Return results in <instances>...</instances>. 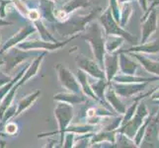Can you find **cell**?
Returning <instances> with one entry per match:
<instances>
[{
  "label": "cell",
  "instance_id": "6da1fadb",
  "mask_svg": "<svg viewBox=\"0 0 159 148\" xmlns=\"http://www.w3.org/2000/svg\"><path fill=\"white\" fill-rule=\"evenodd\" d=\"M103 12V7L96 6L92 8L87 14H77L76 12L69 15V17L63 22H57L54 24V30L63 38H69L74 35L83 33L87 25L94 21Z\"/></svg>",
  "mask_w": 159,
  "mask_h": 148
},
{
  "label": "cell",
  "instance_id": "7a4b0ae2",
  "mask_svg": "<svg viewBox=\"0 0 159 148\" xmlns=\"http://www.w3.org/2000/svg\"><path fill=\"white\" fill-rule=\"evenodd\" d=\"M83 35H80L82 39L89 43L91 46L93 54L98 64L103 68L104 56L106 54L105 49V40L106 36L101 24L97 21H92L87 25Z\"/></svg>",
  "mask_w": 159,
  "mask_h": 148
},
{
  "label": "cell",
  "instance_id": "3957f363",
  "mask_svg": "<svg viewBox=\"0 0 159 148\" xmlns=\"http://www.w3.org/2000/svg\"><path fill=\"white\" fill-rule=\"evenodd\" d=\"M98 18H99V23L101 24L102 28L104 30V33H105V36H108V35L120 36L124 38V40L131 43V45H134V46L138 45V43H139L138 37L131 35L130 33L125 31L123 27H120V23H118L113 17L111 9L109 8V6L103 11L102 14L98 16Z\"/></svg>",
  "mask_w": 159,
  "mask_h": 148
},
{
  "label": "cell",
  "instance_id": "277c9868",
  "mask_svg": "<svg viewBox=\"0 0 159 148\" xmlns=\"http://www.w3.org/2000/svg\"><path fill=\"white\" fill-rule=\"evenodd\" d=\"M54 118H56L57 125H58V131L57 132H52V133H43L39 134L38 137H40L41 135H51L54 133H59V147H61L63 137H64V132L65 128L71 123L74 118V109L72 105H69L67 103L63 102H57L56 108H54Z\"/></svg>",
  "mask_w": 159,
  "mask_h": 148
},
{
  "label": "cell",
  "instance_id": "5b68a950",
  "mask_svg": "<svg viewBox=\"0 0 159 148\" xmlns=\"http://www.w3.org/2000/svg\"><path fill=\"white\" fill-rule=\"evenodd\" d=\"M40 53L41 52L39 51H24L17 47L9 48L8 51L0 54L4 60V72L7 74L11 73L19 64L25 62L32 56H39Z\"/></svg>",
  "mask_w": 159,
  "mask_h": 148
},
{
  "label": "cell",
  "instance_id": "8992f818",
  "mask_svg": "<svg viewBox=\"0 0 159 148\" xmlns=\"http://www.w3.org/2000/svg\"><path fill=\"white\" fill-rule=\"evenodd\" d=\"M80 37V34L78 35H74L72 37H69L67 40L65 41H58L56 43L52 42H48V41H43V40H38V39H30V40H25L22 43H18L17 47L24 49V51H41V52H53V51H57L64 47L67 45L69 42L72 40L76 39V38Z\"/></svg>",
  "mask_w": 159,
  "mask_h": 148
},
{
  "label": "cell",
  "instance_id": "52a82bcc",
  "mask_svg": "<svg viewBox=\"0 0 159 148\" xmlns=\"http://www.w3.org/2000/svg\"><path fill=\"white\" fill-rule=\"evenodd\" d=\"M139 105L136 108V111L134 114V117L131 118L127 123L120 125L119 128H117V132H122L129 136V138L133 139L135 132L138 131L140 125L143 123L144 119L148 116V111L143 102L139 103Z\"/></svg>",
  "mask_w": 159,
  "mask_h": 148
},
{
  "label": "cell",
  "instance_id": "ba28073f",
  "mask_svg": "<svg viewBox=\"0 0 159 148\" xmlns=\"http://www.w3.org/2000/svg\"><path fill=\"white\" fill-rule=\"evenodd\" d=\"M56 70L57 72L58 80L63 88L66 91L74 92V93H82L79 82L76 78V75L72 73L68 67L63 64H57Z\"/></svg>",
  "mask_w": 159,
  "mask_h": 148
},
{
  "label": "cell",
  "instance_id": "9c48e42d",
  "mask_svg": "<svg viewBox=\"0 0 159 148\" xmlns=\"http://www.w3.org/2000/svg\"><path fill=\"white\" fill-rule=\"evenodd\" d=\"M75 62L77 63L78 68L85 71L91 77L96 79H106L104 69L98 64L95 59H91L85 56L84 54L78 53L75 56Z\"/></svg>",
  "mask_w": 159,
  "mask_h": 148
},
{
  "label": "cell",
  "instance_id": "30bf717a",
  "mask_svg": "<svg viewBox=\"0 0 159 148\" xmlns=\"http://www.w3.org/2000/svg\"><path fill=\"white\" fill-rule=\"evenodd\" d=\"M37 32V29L35 25L32 23V22H29L27 23L23 28H21L17 33L9 38V39L4 43V45L2 46V47L0 48V54H2L3 52H5L6 51H8L9 48L16 47L18 43H22L23 41H25L26 39H28L30 36H32L33 34H35Z\"/></svg>",
  "mask_w": 159,
  "mask_h": 148
},
{
  "label": "cell",
  "instance_id": "8fae6325",
  "mask_svg": "<svg viewBox=\"0 0 159 148\" xmlns=\"http://www.w3.org/2000/svg\"><path fill=\"white\" fill-rule=\"evenodd\" d=\"M158 10L153 8L148 14L143 16L141 18V22L143 21V24L141 27V40L140 43H143L148 41L150 36L156 31L158 26Z\"/></svg>",
  "mask_w": 159,
  "mask_h": 148
},
{
  "label": "cell",
  "instance_id": "7c38bea8",
  "mask_svg": "<svg viewBox=\"0 0 159 148\" xmlns=\"http://www.w3.org/2000/svg\"><path fill=\"white\" fill-rule=\"evenodd\" d=\"M147 83L149 82H141V83H117V82H111L114 90L120 97H131L138 94L143 90Z\"/></svg>",
  "mask_w": 159,
  "mask_h": 148
},
{
  "label": "cell",
  "instance_id": "4fadbf2b",
  "mask_svg": "<svg viewBox=\"0 0 159 148\" xmlns=\"http://www.w3.org/2000/svg\"><path fill=\"white\" fill-rule=\"evenodd\" d=\"M103 69L105 72V78L107 82L111 83L114 76L119 73V52L108 53L106 52L104 56V63H103Z\"/></svg>",
  "mask_w": 159,
  "mask_h": 148
},
{
  "label": "cell",
  "instance_id": "5bb4252c",
  "mask_svg": "<svg viewBox=\"0 0 159 148\" xmlns=\"http://www.w3.org/2000/svg\"><path fill=\"white\" fill-rule=\"evenodd\" d=\"M46 54H47V52H41V53L39 54V56H37L34 58V60H33L32 62H30L29 66L27 67L23 76H22L21 79L17 82V85L19 87L26 84L29 80H31L32 78H34L35 76L38 74V72H39V69H40V66H41L43 58H45V56H46Z\"/></svg>",
  "mask_w": 159,
  "mask_h": 148
},
{
  "label": "cell",
  "instance_id": "9a60e30c",
  "mask_svg": "<svg viewBox=\"0 0 159 148\" xmlns=\"http://www.w3.org/2000/svg\"><path fill=\"white\" fill-rule=\"evenodd\" d=\"M38 7L41 13L42 20L45 22L53 24L57 23L56 16H54V11L57 9V3L52 0H39Z\"/></svg>",
  "mask_w": 159,
  "mask_h": 148
},
{
  "label": "cell",
  "instance_id": "2e32d148",
  "mask_svg": "<svg viewBox=\"0 0 159 148\" xmlns=\"http://www.w3.org/2000/svg\"><path fill=\"white\" fill-rule=\"evenodd\" d=\"M53 100L57 102L67 103L69 105H78L87 102V96L83 93H74L70 91L59 92L53 96Z\"/></svg>",
  "mask_w": 159,
  "mask_h": 148
},
{
  "label": "cell",
  "instance_id": "e0dca14e",
  "mask_svg": "<svg viewBox=\"0 0 159 148\" xmlns=\"http://www.w3.org/2000/svg\"><path fill=\"white\" fill-rule=\"evenodd\" d=\"M105 99H106L107 103L110 105V107H111L115 112L120 114H125L127 108H125V106L123 104V102L120 101V96L117 94L116 91L114 90L111 83L108 85L107 89H106Z\"/></svg>",
  "mask_w": 159,
  "mask_h": 148
},
{
  "label": "cell",
  "instance_id": "ac0fdd59",
  "mask_svg": "<svg viewBox=\"0 0 159 148\" xmlns=\"http://www.w3.org/2000/svg\"><path fill=\"white\" fill-rule=\"evenodd\" d=\"M119 67L120 73L134 75L139 68V63L131 59L128 53L119 52Z\"/></svg>",
  "mask_w": 159,
  "mask_h": 148
},
{
  "label": "cell",
  "instance_id": "d6986e66",
  "mask_svg": "<svg viewBox=\"0 0 159 148\" xmlns=\"http://www.w3.org/2000/svg\"><path fill=\"white\" fill-rule=\"evenodd\" d=\"M125 53H128L130 57H134L144 67V69L147 72L159 76V61H154V60L147 58L140 52H125Z\"/></svg>",
  "mask_w": 159,
  "mask_h": 148
},
{
  "label": "cell",
  "instance_id": "ffe728a7",
  "mask_svg": "<svg viewBox=\"0 0 159 148\" xmlns=\"http://www.w3.org/2000/svg\"><path fill=\"white\" fill-rule=\"evenodd\" d=\"M41 94H42V92L40 90H37L35 92L31 93V94L27 95L26 97L20 99L18 103L16 104V105H17V109H16L15 118L19 117L21 114H23L25 111H27L29 108H31L33 105H34L36 101L40 98Z\"/></svg>",
  "mask_w": 159,
  "mask_h": 148
},
{
  "label": "cell",
  "instance_id": "44dd1931",
  "mask_svg": "<svg viewBox=\"0 0 159 148\" xmlns=\"http://www.w3.org/2000/svg\"><path fill=\"white\" fill-rule=\"evenodd\" d=\"M76 78H77V80L79 82V85H80L82 93H83L84 95H86L87 97L91 98L92 100H95L96 102H99L98 98L96 97V95L94 94V92H93V90L91 88L90 81L88 79V74H87L85 71H83L82 69L78 68L77 71H76Z\"/></svg>",
  "mask_w": 159,
  "mask_h": 148
},
{
  "label": "cell",
  "instance_id": "7402d4cb",
  "mask_svg": "<svg viewBox=\"0 0 159 148\" xmlns=\"http://www.w3.org/2000/svg\"><path fill=\"white\" fill-rule=\"evenodd\" d=\"M118 52H144V53H156L159 52V39L152 42H145L140 45H135L129 49H119Z\"/></svg>",
  "mask_w": 159,
  "mask_h": 148
},
{
  "label": "cell",
  "instance_id": "603a6c76",
  "mask_svg": "<svg viewBox=\"0 0 159 148\" xmlns=\"http://www.w3.org/2000/svg\"><path fill=\"white\" fill-rule=\"evenodd\" d=\"M116 137H117V129L116 130H107V129L100 128L98 131L93 133L92 137H91V146L93 144L101 143V142H104V141H108L109 143L115 144V142H116Z\"/></svg>",
  "mask_w": 159,
  "mask_h": 148
},
{
  "label": "cell",
  "instance_id": "cb8c5ba5",
  "mask_svg": "<svg viewBox=\"0 0 159 148\" xmlns=\"http://www.w3.org/2000/svg\"><path fill=\"white\" fill-rule=\"evenodd\" d=\"M159 80V76L157 77H141V76H136L135 74H124V73H117L114 76L113 82H117V83H141V82H151Z\"/></svg>",
  "mask_w": 159,
  "mask_h": 148
},
{
  "label": "cell",
  "instance_id": "d4e9b609",
  "mask_svg": "<svg viewBox=\"0 0 159 148\" xmlns=\"http://www.w3.org/2000/svg\"><path fill=\"white\" fill-rule=\"evenodd\" d=\"M109 84H110L109 82H107L106 79H103V78L97 79V81H95V82H90V85H91V88H92L93 92H94V94L98 98L100 104H102L104 107H107L109 105L105 99V92H106V89Z\"/></svg>",
  "mask_w": 159,
  "mask_h": 148
},
{
  "label": "cell",
  "instance_id": "484cf974",
  "mask_svg": "<svg viewBox=\"0 0 159 148\" xmlns=\"http://www.w3.org/2000/svg\"><path fill=\"white\" fill-rule=\"evenodd\" d=\"M29 62H24V64L22 65L21 66V68H20V70L17 72V74H16L14 77L11 79L8 83H6L5 85H3L2 87H0V102L2 101V99L5 97V95L7 94V93L12 89V87L17 83V82L21 79V77L23 76V74H24V72L26 71V69H27V67L29 66Z\"/></svg>",
  "mask_w": 159,
  "mask_h": 148
},
{
  "label": "cell",
  "instance_id": "4316f807",
  "mask_svg": "<svg viewBox=\"0 0 159 148\" xmlns=\"http://www.w3.org/2000/svg\"><path fill=\"white\" fill-rule=\"evenodd\" d=\"M124 38L116 35H108L105 40V49L106 52L113 53L118 52L124 43Z\"/></svg>",
  "mask_w": 159,
  "mask_h": 148
},
{
  "label": "cell",
  "instance_id": "83f0119b",
  "mask_svg": "<svg viewBox=\"0 0 159 148\" xmlns=\"http://www.w3.org/2000/svg\"><path fill=\"white\" fill-rule=\"evenodd\" d=\"M91 4L89 0H69L65 4L62 5L61 9L64 10L68 15L76 12L78 9H83L90 7Z\"/></svg>",
  "mask_w": 159,
  "mask_h": 148
},
{
  "label": "cell",
  "instance_id": "f1b7e54d",
  "mask_svg": "<svg viewBox=\"0 0 159 148\" xmlns=\"http://www.w3.org/2000/svg\"><path fill=\"white\" fill-rule=\"evenodd\" d=\"M18 88H19V86L17 85V83H16L12 87V89L5 95V97L2 99V101L0 102V120H1L3 114H4L5 111L8 109V107H10L13 104L14 97H15V94H16V92H17Z\"/></svg>",
  "mask_w": 159,
  "mask_h": 148
},
{
  "label": "cell",
  "instance_id": "f546056e",
  "mask_svg": "<svg viewBox=\"0 0 159 148\" xmlns=\"http://www.w3.org/2000/svg\"><path fill=\"white\" fill-rule=\"evenodd\" d=\"M33 24L35 25L37 31L39 32V35H40V38L43 41H48V42H52V43H56V42H58L56 37H53L52 34H51V32L48 30V28L45 26V23H43V21L42 19H39L35 22H33Z\"/></svg>",
  "mask_w": 159,
  "mask_h": 148
},
{
  "label": "cell",
  "instance_id": "4dcf8cb0",
  "mask_svg": "<svg viewBox=\"0 0 159 148\" xmlns=\"http://www.w3.org/2000/svg\"><path fill=\"white\" fill-rule=\"evenodd\" d=\"M131 14H133V5H131V2L124 3L122 9H120V27L125 28L127 26Z\"/></svg>",
  "mask_w": 159,
  "mask_h": 148
},
{
  "label": "cell",
  "instance_id": "1f68e13d",
  "mask_svg": "<svg viewBox=\"0 0 159 148\" xmlns=\"http://www.w3.org/2000/svg\"><path fill=\"white\" fill-rule=\"evenodd\" d=\"M115 144H118L116 145L117 147H136L134 140L122 132H117Z\"/></svg>",
  "mask_w": 159,
  "mask_h": 148
},
{
  "label": "cell",
  "instance_id": "d6a6232c",
  "mask_svg": "<svg viewBox=\"0 0 159 148\" xmlns=\"http://www.w3.org/2000/svg\"><path fill=\"white\" fill-rule=\"evenodd\" d=\"M16 109H17V105H13V104H12V105H11L10 107H8V109L5 111L1 120H0V129H2L3 125L7 122H9L11 119L15 118Z\"/></svg>",
  "mask_w": 159,
  "mask_h": 148
},
{
  "label": "cell",
  "instance_id": "836d02e7",
  "mask_svg": "<svg viewBox=\"0 0 159 148\" xmlns=\"http://www.w3.org/2000/svg\"><path fill=\"white\" fill-rule=\"evenodd\" d=\"M13 3V6L17 9L18 12L22 15V17L27 18V15L29 12V7L27 6L25 0H11Z\"/></svg>",
  "mask_w": 159,
  "mask_h": 148
},
{
  "label": "cell",
  "instance_id": "e575fe53",
  "mask_svg": "<svg viewBox=\"0 0 159 148\" xmlns=\"http://www.w3.org/2000/svg\"><path fill=\"white\" fill-rule=\"evenodd\" d=\"M2 129H4V132L6 133L7 136H14L18 133V130H19V127L18 124L14 123V122H7L3 125Z\"/></svg>",
  "mask_w": 159,
  "mask_h": 148
},
{
  "label": "cell",
  "instance_id": "d590c367",
  "mask_svg": "<svg viewBox=\"0 0 159 148\" xmlns=\"http://www.w3.org/2000/svg\"><path fill=\"white\" fill-rule=\"evenodd\" d=\"M109 8L111 9V12L113 17L115 18L118 23H120V8L119 7L118 0H109Z\"/></svg>",
  "mask_w": 159,
  "mask_h": 148
},
{
  "label": "cell",
  "instance_id": "8d00e7d4",
  "mask_svg": "<svg viewBox=\"0 0 159 148\" xmlns=\"http://www.w3.org/2000/svg\"><path fill=\"white\" fill-rule=\"evenodd\" d=\"M75 133L73 132H69V131H66L64 133V137H63V142L61 147L64 148H71L74 145V139H75Z\"/></svg>",
  "mask_w": 159,
  "mask_h": 148
},
{
  "label": "cell",
  "instance_id": "74e56055",
  "mask_svg": "<svg viewBox=\"0 0 159 148\" xmlns=\"http://www.w3.org/2000/svg\"><path fill=\"white\" fill-rule=\"evenodd\" d=\"M12 6L13 3L11 0H0V18H6L8 14V7Z\"/></svg>",
  "mask_w": 159,
  "mask_h": 148
},
{
  "label": "cell",
  "instance_id": "f35d334b",
  "mask_svg": "<svg viewBox=\"0 0 159 148\" xmlns=\"http://www.w3.org/2000/svg\"><path fill=\"white\" fill-rule=\"evenodd\" d=\"M26 19H28L30 22H35L37 20H39V19H42L41 17V13H40V11L38 10V9H35V8H30L29 9V12H28V15H27V18Z\"/></svg>",
  "mask_w": 159,
  "mask_h": 148
},
{
  "label": "cell",
  "instance_id": "ab89813d",
  "mask_svg": "<svg viewBox=\"0 0 159 148\" xmlns=\"http://www.w3.org/2000/svg\"><path fill=\"white\" fill-rule=\"evenodd\" d=\"M11 79H12V77H11L9 74L5 73V72H3V71L0 70V87H2L3 85L8 83Z\"/></svg>",
  "mask_w": 159,
  "mask_h": 148
},
{
  "label": "cell",
  "instance_id": "60d3db41",
  "mask_svg": "<svg viewBox=\"0 0 159 148\" xmlns=\"http://www.w3.org/2000/svg\"><path fill=\"white\" fill-rule=\"evenodd\" d=\"M138 1L140 4L142 10H143L144 12H146L147 9H148V0H138Z\"/></svg>",
  "mask_w": 159,
  "mask_h": 148
},
{
  "label": "cell",
  "instance_id": "b9f144b4",
  "mask_svg": "<svg viewBox=\"0 0 159 148\" xmlns=\"http://www.w3.org/2000/svg\"><path fill=\"white\" fill-rule=\"evenodd\" d=\"M11 25H13V23H11V22L5 20L3 18H0V27H2V26H11Z\"/></svg>",
  "mask_w": 159,
  "mask_h": 148
},
{
  "label": "cell",
  "instance_id": "7bdbcfd3",
  "mask_svg": "<svg viewBox=\"0 0 159 148\" xmlns=\"http://www.w3.org/2000/svg\"><path fill=\"white\" fill-rule=\"evenodd\" d=\"M131 1H134V0H118V2L119 3H122V4L128 3V2H131Z\"/></svg>",
  "mask_w": 159,
  "mask_h": 148
},
{
  "label": "cell",
  "instance_id": "ee69618b",
  "mask_svg": "<svg viewBox=\"0 0 159 148\" xmlns=\"http://www.w3.org/2000/svg\"><path fill=\"white\" fill-rule=\"evenodd\" d=\"M6 133L4 132V131H1L0 130V138H4V137H6Z\"/></svg>",
  "mask_w": 159,
  "mask_h": 148
},
{
  "label": "cell",
  "instance_id": "f6af8a7d",
  "mask_svg": "<svg viewBox=\"0 0 159 148\" xmlns=\"http://www.w3.org/2000/svg\"><path fill=\"white\" fill-rule=\"evenodd\" d=\"M3 64H4V60H3L2 56H0V66H1V65H3Z\"/></svg>",
  "mask_w": 159,
  "mask_h": 148
},
{
  "label": "cell",
  "instance_id": "bcb514c9",
  "mask_svg": "<svg viewBox=\"0 0 159 148\" xmlns=\"http://www.w3.org/2000/svg\"><path fill=\"white\" fill-rule=\"evenodd\" d=\"M52 1H54V2H56V3H59V2L63 1V0H52Z\"/></svg>",
  "mask_w": 159,
  "mask_h": 148
},
{
  "label": "cell",
  "instance_id": "7dc6e473",
  "mask_svg": "<svg viewBox=\"0 0 159 148\" xmlns=\"http://www.w3.org/2000/svg\"><path fill=\"white\" fill-rule=\"evenodd\" d=\"M154 102H155V103H157V104H159V99H155Z\"/></svg>",
  "mask_w": 159,
  "mask_h": 148
},
{
  "label": "cell",
  "instance_id": "c3c4849f",
  "mask_svg": "<svg viewBox=\"0 0 159 148\" xmlns=\"http://www.w3.org/2000/svg\"><path fill=\"white\" fill-rule=\"evenodd\" d=\"M157 89H159V86H158V87H157ZM157 89H154V90H153V91H152V92H151V94H152V93H153V92H154V91H155V90H157Z\"/></svg>",
  "mask_w": 159,
  "mask_h": 148
},
{
  "label": "cell",
  "instance_id": "681fc988",
  "mask_svg": "<svg viewBox=\"0 0 159 148\" xmlns=\"http://www.w3.org/2000/svg\"><path fill=\"white\" fill-rule=\"evenodd\" d=\"M0 41H1V32H0Z\"/></svg>",
  "mask_w": 159,
  "mask_h": 148
},
{
  "label": "cell",
  "instance_id": "f907efd6",
  "mask_svg": "<svg viewBox=\"0 0 159 148\" xmlns=\"http://www.w3.org/2000/svg\"><path fill=\"white\" fill-rule=\"evenodd\" d=\"M158 137H159V133H158Z\"/></svg>",
  "mask_w": 159,
  "mask_h": 148
},
{
  "label": "cell",
  "instance_id": "816d5d0a",
  "mask_svg": "<svg viewBox=\"0 0 159 148\" xmlns=\"http://www.w3.org/2000/svg\"><path fill=\"white\" fill-rule=\"evenodd\" d=\"M158 61H159V58H158Z\"/></svg>",
  "mask_w": 159,
  "mask_h": 148
}]
</instances>
